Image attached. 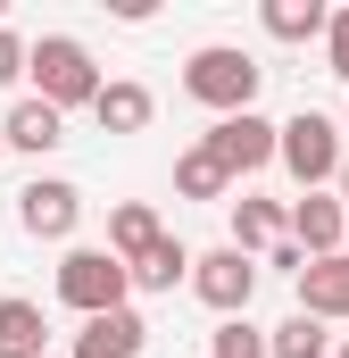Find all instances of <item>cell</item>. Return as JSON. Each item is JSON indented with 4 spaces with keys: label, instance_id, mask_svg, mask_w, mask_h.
<instances>
[{
    "label": "cell",
    "instance_id": "obj_1",
    "mask_svg": "<svg viewBox=\"0 0 349 358\" xmlns=\"http://www.w3.org/2000/svg\"><path fill=\"white\" fill-rule=\"evenodd\" d=\"M258 84H266V67L250 50H233V42H208V50L183 59V92L200 108H216V117H250L258 108Z\"/></svg>",
    "mask_w": 349,
    "mask_h": 358
},
{
    "label": "cell",
    "instance_id": "obj_2",
    "mask_svg": "<svg viewBox=\"0 0 349 358\" xmlns=\"http://www.w3.org/2000/svg\"><path fill=\"white\" fill-rule=\"evenodd\" d=\"M100 92H108V76L91 67V50L75 34H42L34 42V100H50L67 117V108H100Z\"/></svg>",
    "mask_w": 349,
    "mask_h": 358
},
{
    "label": "cell",
    "instance_id": "obj_3",
    "mask_svg": "<svg viewBox=\"0 0 349 358\" xmlns=\"http://www.w3.org/2000/svg\"><path fill=\"white\" fill-rule=\"evenodd\" d=\"M125 292H133V267L117 250H67L59 259V308H75V317H117Z\"/></svg>",
    "mask_w": 349,
    "mask_h": 358
},
{
    "label": "cell",
    "instance_id": "obj_4",
    "mask_svg": "<svg viewBox=\"0 0 349 358\" xmlns=\"http://www.w3.org/2000/svg\"><path fill=\"white\" fill-rule=\"evenodd\" d=\"M274 167H291V183L299 192H333L349 167V150H341V125L333 117H316V108H299L291 125H283V159Z\"/></svg>",
    "mask_w": 349,
    "mask_h": 358
},
{
    "label": "cell",
    "instance_id": "obj_5",
    "mask_svg": "<svg viewBox=\"0 0 349 358\" xmlns=\"http://www.w3.org/2000/svg\"><path fill=\"white\" fill-rule=\"evenodd\" d=\"M200 142L225 159V176H258V167H274V159H283V125H266L258 108H250V117H216Z\"/></svg>",
    "mask_w": 349,
    "mask_h": 358
},
{
    "label": "cell",
    "instance_id": "obj_6",
    "mask_svg": "<svg viewBox=\"0 0 349 358\" xmlns=\"http://www.w3.org/2000/svg\"><path fill=\"white\" fill-rule=\"evenodd\" d=\"M191 292H200L216 317H250V300H258V259L225 242V250H208V259L191 267Z\"/></svg>",
    "mask_w": 349,
    "mask_h": 358
},
{
    "label": "cell",
    "instance_id": "obj_7",
    "mask_svg": "<svg viewBox=\"0 0 349 358\" xmlns=\"http://www.w3.org/2000/svg\"><path fill=\"white\" fill-rule=\"evenodd\" d=\"M17 225L34 234V242H67L75 225H84V192L67 176H34L25 192H17Z\"/></svg>",
    "mask_w": 349,
    "mask_h": 358
},
{
    "label": "cell",
    "instance_id": "obj_8",
    "mask_svg": "<svg viewBox=\"0 0 349 358\" xmlns=\"http://www.w3.org/2000/svg\"><path fill=\"white\" fill-rule=\"evenodd\" d=\"M291 242L308 259H341L349 250V200L341 192H299L291 200Z\"/></svg>",
    "mask_w": 349,
    "mask_h": 358
},
{
    "label": "cell",
    "instance_id": "obj_9",
    "mask_svg": "<svg viewBox=\"0 0 349 358\" xmlns=\"http://www.w3.org/2000/svg\"><path fill=\"white\" fill-rule=\"evenodd\" d=\"M142 350H150V325L133 308H117V317H84L67 358H142Z\"/></svg>",
    "mask_w": 349,
    "mask_h": 358
},
{
    "label": "cell",
    "instance_id": "obj_10",
    "mask_svg": "<svg viewBox=\"0 0 349 358\" xmlns=\"http://www.w3.org/2000/svg\"><path fill=\"white\" fill-rule=\"evenodd\" d=\"M158 242H167V225H158V208H150V200H117V208H108V250H117L125 267H142Z\"/></svg>",
    "mask_w": 349,
    "mask_h": 358
},
{
    "label": "cell",
    "instance_id": "obj_11",
    "mask_svg": "<svg viewBox=\"0 0 349 358\" xmlns=\"http://www.w3.org/2000/svg\"><path fill=\"white\" fill-rule=\"evenodd\" d=\"M0 358H50V317H42V300H25V292L0 300Z\"/></svg>",
    "mask_w": 349,
    "mask_h": 358
},
{
    "label": "cell",
    "instance_id": "obj_12",
    "mask_svg": "<svg viewBox=\"0 0 349 358\" xmlns=\"http://www.w3.org/2000/svg\"><path fill=\"white\" fill-rule=\"evenodd\" d=\"M0 134H8V150H34V159H50V150L67 142V117H59L50 100H17V108L0 117Z\"/></svg>",
    "mask_w": 349,
    "mask_h": 358
},
{
    "label": "cell",
    "instance_id": "obj_13",
    "mask_svg": "<svg viewBox=\"0 0 349 358\" xmlns=\"http://www.w3.org/2000/svg\"><path fill=\"white\" fill-rule=\"evenodd\" d=\"M299 308L325 317V325H349V259H308V275H299Z\"/></svg>",
    "mask_w": 349,
    "mask_h": 358
},
{
    "label": "cell",
    "instance_id": "obj_14",
    "mask_svg": "<svg viewBox=\"0 0 349 358\" xmlns=\"http://www.w3.org/2000/svg\"><path fill=\"white\" fill-rule=\"evenodd\" d=\"M100 134H150V117H158V100H150V84H133V76H117V84L100 92Z\"/></svg>",
    "mask_w": 349,
    "mask_h": 358
},
{
    "label": "cell",
    "instance_id": "obj_15",
    "mask_svg": "<svg viewBox=\"0 0 349 358\" xmlns=\"http://www.w3.org/2000/svg\"><path fill=\"white\" fill-rule=\"evenodd\" d=\"M274 242H291V208H274V200H233V250H274Z\"/></svg>",
    "mask_w": 349,
    "mask_h": 358
},
{
    "label": "cell",
    "instance_id": "obj_16",
    "mask_svg": "<svg viewBox=\"0 0 349 358\" xmlns=\"http://www.w3.org/2000/svg\"><path fill=\"white\" fill-rule=\"evenodd\" d=\"M258 25L274 34V42H325V25H333V8L325 0H266Z\"/></svg>",
    "mask_w": 349,
    "mask_h": 358
},
{
    "label": "cell",
    "instance_id": "obj_17",
    "mask_svg": "<svg viewBox=\"0 0 349 358\" xmlns=\"http://www.w3.org/2000/svg\"><path fill=\"white\" fill-rule=\"evenodd\" d=\"M233 176H225V159L208 150V142H191L183 159H174V200H225Z\"/></svg>",
    "mask_w": 349,
    "mask_h": 358
},
{
    "label": "cell",
    "instance_id": "obj_18",
    "mask_svg": "<svg viewBox=\"0 0 349 358\" xmlns=\"http://www.w3.org/2000/svg\"><path fill=\"white\" fill-rule=\"evenodd\" d=\"M266 350H274V358H333L341 342L325 334V317H308V308H299V317H283V325L266 334Z\"/></svg>",
    "mask_w": 349,
    "mask_h": 358
},
{
    "label": "cell",
    "instance_id": "obj_19",
    "mask_svg": "<svg viewBox=\"0 0 349 358\" xmlns=\"http://www.w3.org/2000/svg\"><path fill=\"white\" fill-rule=\"evenodd\" d=\"M191 267H200V259H191V250L167 234V242H158V250L133 267V292H174V283H191Z\"/></svg>",
    "mask_w": 349,
    "mask_h": 358
},
{
    "label": "cell",
    "instance_id": "obj_20",
    "mask_svg": "<svg viewBox=\"0 0 349 358\" xmlns=\"http://www.w3.org/2000/svg\"><path fill=\"white\" fill-rule=\"evenodd\" d=\"M208 358H274V350H266V334L250 317H225V325L208 334Z\"/></svg>",
    "mask_w": 349,
    "mask_h": 358
},
{
    "label": "cell",
    "instance_id": "obj_21",
    "mask_svg": "<svg viewBox=\"0 0 349 358\" xmlns=\"http://www.w3.org/2000/svg\"><path fill=\"white\" fill-rule=\"evenodd\" d=\"M17 76H34V42H17V34L0 25V92L17 84Z\"/></svg>",
    "mask_w": 349,
    "mask_h": 358
},
{
    "label": "cell",
    "instance_id": "obj_22",
    "mask_svg": "<svg viewBox=\"0 0 349 358\" xmlns=\"http://www.w3.org/2000/svg\"><path fill=\"white\" fill-rule=\"evenodd\" d=\"M325 59H333V76L349 84V8H333V25H325Z\"/></svg>",
    "mask_w": 349,
    "mask_h": 358
},
{
    "label": "cell",
    "instance_id": "obj_23",
    "mask_svg": "<svg viewBox=\"0 0 349 358\" xmlns=\"http://www.w3.org/2000/svg\"><path fill=\"white\" fill-rule=\"evenodd\" d=\"M333 192H341V200H349V167H341V183H333Z\"/></svg>",
    "mask_w": 349,
    "mask_h": 358
},
{
    "label": "cell",
    "instance_id": "obj_24",
    "mask_svg": "<svg viewBox=\"0 0 349 358\" xmlns=\"http://www.w3.org/2000/svg\"><path fill=\"white\" fill-rule=\"evenodd\" d=\"M0 159H8V134H0Z\"/></svg>",
    "mask_w": 349,
    "mask_h": 358
},
{
    "label": "cell",
    "instance_id": "obj_25",
    "mask_svg": "<svg viewBox=\"0 0 349 358\" xmlns=\"http://www.w3.org/2000/svg\"><path fill=\"white\" fill-rule=\"evenodd\" d=\"M333 358H349V342H341V350H333Z\"/></svg>",
    "mask_w": 349,
    "mask_h": 358
},
{
    "label": "cell",
    "instance_id": "obj_26",
    "mask_svg": "<svg viewBox=\"0 0 349 358\" xmlns=\"http://www.w3.org/2000/svg\"><path fill=\"white\" fill-rule=\"evenodd\" d=\"M341 259H349V250H341Z\"/></svg>",
    "mask_w": 349,
    "mask_h": 358
}]
</instances>
